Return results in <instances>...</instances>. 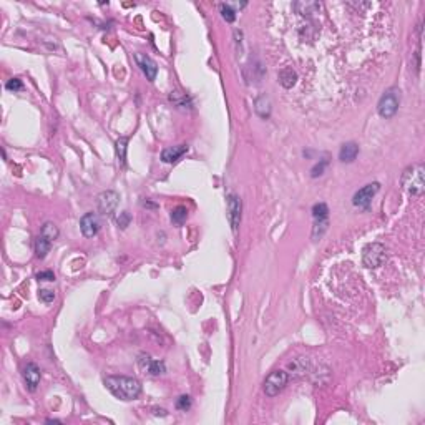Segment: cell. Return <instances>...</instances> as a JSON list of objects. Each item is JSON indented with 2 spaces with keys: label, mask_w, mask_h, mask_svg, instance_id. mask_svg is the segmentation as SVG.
<instances>
[{
  "label": "cell",
  "mask_w": 425,
  "mask_h": 425,
  "mask_svg": "<svg viewBox=\"0 0 425 425\" xmlns=\"http://www.w3.org/2000/svg\"><path fill=\"white\" fill-rule=\"evenodd\" d=\"M289 374L286 371H274L264 380V394L267 397H276L287 385Z\"/></svg>",
  "instance_id": "obj_5"
},
{
  "label": "cell",
  "mask_w": 425,
  "mask_h": 425,
  "mask_svg": "<svg viewBox=\"0 0 425 425\" xmlns=\"http://www.w3.org/2000/svg\"><path fill=\"white\" fill-rule=\"evenodd\" d=\"M241 211H243V201L238 195L228 196V219L233 231H238L241 224Z\"/></svg>",
  "instance_id": "obj_9"
},
{
  "label": "cell",
  "mask_w": 425,
  "mask_h": 425,
  "mask_svg": "<svg viewBox=\"0 0 425 425\" xmlns=\"http://www.w3.org/2000/svg\"><path fill=\"white\" fill-rule=\"evenodd\" d=\"M40 235L44 236V238H47L48 241H50V243H53V241L59 238V228H56L53 223L48 221V223H45L44 226H42Z\"/></svg>",
  "instance_id": "obj_21"
},
{
  "label": "cell",
  "mask_w": 425,
  "mask_h": 425,
  "mask_svg": "<svg viewBox=\"0 0 425 425\" xmlns=\"http://www.w3.org/2000/svg\"><path fill=\"white\" fill-rule=\"evenodd\" d=\"M22 80L20 79H10L9 82H7V85H5V88L9 90V91H20L22 90Z\"/></svg>",
  "instance_id": "obj_30"
},
{
  "label": "cell",
  "mask_w": 425,
  "mask_h": 425,
  "mask_svg": "<svg viewBox=\"0 0 425 425\" xmlns=\"http://www.w3.org/2000/svg\"><path fill=\"white\" fill-rule=\"evenodd\" d=\"M38 297H40V301L50 304V302H53V299H55V293L50 291V289H40V291H38Z\"/></svg>",
  "instance_id": "obj_29"
},
{
  "label": "cell",
  "mask_w": 425,
  "mask_h": 425,
  "mask_svg": "<svg viewBox=\"0 0 425 425\" xmlns=\"http://www.w3.org/2000/svg\"><path fill=\"white\" fill-rule=\"evenodd\" d=\"M400 106V90L399 88H389L384 95L380 96L377 103V111L382 118H392L397 113Z\"/></svg>",
  "instance_id": "obj_3"
},
{
  "label": "cell",
  "mask_w": 425,
  "mask_h": 425,
  "mask_svg": "<svg viewBox=\"0 0 425 425\" xmlns=\"http://www.w3.org/2000/svg\"><path fill=\"white\" fill-rule=\"evenodd\" d=\"M80 229L85 238H93L100 231V219H98L96 212H87V215L82 216Z\"/></svg>",
  "instance_id": "obj_11"
},
{
  "label": "cell",
  "mask_w": 425,
  "mask_h": 425,
  "mask_svg": "<svg viewBox=\"0 0 425 425\" xmlns=\"http://www.w3.org/2000/svg\"><path fill=\"white\" fill-rule=\"evenodd\" d=\"M171 221L175 223V224H183L186 221V218H188V209L185 208V206H178V208H175L173 211H171Z\"/></svg>",
  "instance_id": "obj_23"
},
{
  "label": "cell",
  "mask_w": 425,
  "mask_h": 425,
  "mask_svg": "<svg viewBox=\"0 0 425 425\" xmlns=\"http://www.w3.org/2000/svg\"><path fill=\"white\" fill-rule=\"evenodd\" d=\"M313 216L314 219H327L329 216V208L325 203H317L313 206Z\"/></svg>",
  "instance_id": "obj_25"
},
{
  "label": "cell",
  "mask_w": 425,
  "mask_h": 425,
  "mask_svg": "<svg viewBox=\"0 0 425 425\" xmlns=\"http://www.w3.org/2000/svg\"><path fill=\"white\" fill-rule=\"evenodd\" d=\"M287 367H289V371H291L287 374H291L293 377H301V375H304L309 371V360H307V357H297L293 360V362H289ZM291 375H289V377H291Z\"/></svg>",
  "instance_id": "obj_16"
},
{
  "label": "cell",
  "mask_w": 425,
  "mask_h": 425,
  "mask_svg": "<svg viewBox=\"0 0 425 425\" xmlns=\"http://www.w3.org/2000/svg\"><path fill=\"white\" fill-rule=\"evenodd\" d=\"M279 82L284 88H293L297 82V73L293 67H284L279 72Z\"/></svg>",
  "instance_id": "obj_17"
},
{
  "label": "cell",
  "mask_w": 425,
  "mask_h": 425,
  "mask_svg": "<svg viewBox=\"0 0 425 425\" xmlns=\"http://www.w3.org/2000/svg\"><path fill=\"white\" fill-rule=\"evenodd\" d=\"M362 261L364 266L371 269H377L387 261V249L380 243H371L364 247L362 251Z\"/></svg>",
  "instance_id": "obj_4"
},
{
  "label": "cell",
  "mask_w": 425,
  "mask_h": 425,
  "mask_svg": "<svg viewBox=\"0 0 425 425\" xmlns=\"http://www.w3.org/2000/svg\"><path fill=\"white\" fill-rule=\"evenodd\" d=\"M126 148H128V138L126 137H120L115 143V151H117V160L120 166L126 165Z\"/></svg>",
  "instance_id": "obj_19"
},
{
  "label": "cell",
  "mask_w": 425,
  "mask_h": 425,
  "mask_svg": "<svg viewBox=\"0 0 425 425\" xmlns=\"http://www.w3.org/2000/svg\"><path fill=\"white\" fill-rule=\"evenodd\" d=\"M24 379L27 382V385H28V391L30 392H35L37 391V387L40 384V369H38V365L37 364H27L24 367Z\"/></svg>",
  "instance_id": "obj_12"
},
{
  "label": "cell",
  "mask_w": 425,
  "mask_h": 425,
  "mask_svg": "<svg viewBox=\"0 0 425 425\" xmlns=\"http://www.w3.org/2000/svg\"><path fill=\"white\" fill-rule=\"evenodd\" d=\"M327 160H321V163H317V165L311 169V176H313V178H317V176H321L322 173H324V169H325V166H327Z\"/></svg>",
  "instance_id": "obj_28"
},
{
  "label": "cell",
  "mask_w": 425,
  "mask_h": 425,
  "mask_svg": "<svg viewBox=\"0 0 425 425\" xmlns=\"http://www.w3.org/2000/svg\"><path fill=\"white\" fill-rule=\"evenodd\" d=\"M359 154V146L357 143H354V141H347L341 146V150H339V160L342 163H352L354 160L357 158Z\"/></svg>",
  "instance_id": "obj_14"
},
{
  "label": "cell",
  "mask_w": 425,
  "mask_h": 425,
  "mask_svg": "<svg viewBox=\"0 0 425 425\" xmlns=\"http://www.w3.org/2000/svg\"><path fill=\"white\" fill-rule=\"evenodd\" d=\"M176 409L183 410V412L189 410L191 409V397H189V395H181V397L176 400Z\"/></svg>",
  "instance_id": "obj_27"
},
{
  "label": "cell",
  "mask_w": 425,
  "mask_h": 425,
  "mask_svg": "<svg viewBox=\"0 0 425 425\" xmlns=\"http://www.w3.org/2000/svg\"><path fill=\"white\" fill-rule=\"evenodd\" d=\"M50 247H52V243L42 235L35 239V254H37L38 259H44L48 254V251H50Z\"/></svg>",
  "instance_id": "obj_20"
},
{
  "label": "cell",
  "mask_w": 425,
  "mask_h": 425,
  "mask_svg": "<svg viewBox=\"0 0 425 425\" xmlns=\"http://www.w3.org/2000/svg\"><path fill=\"white\" fill-rule=\"evenodd\" d=\"M294 9L301 15H313V13H319L322 9V4L319 2H296Z\"/></svg>",
  "instance_id": "obj_18"
},
{
  "label": "cell",
  "mask_w": 425,
  "mask_h": 425,
  "mask_svg": "<svg viewBox=\"0 0 425 425\" xmlns=\"http://www.w3.org/2000/svg\"><path fill=\"white\" fill-rule=\"evenodd\" d=\"M38 281H55V274L52 271H40L37 274Z\"/></svg>",
  "instance_id": "obj_31"
},
{
  "label": "cell",
  "mask_w": 425,
  "mask_h": 425,
  "mask_svg": "<svg viewBox=\"0 0 425 425\" xmlns=\"http://www.w3.org/2000/svg\"><path fill=\"white\" fill-rule=\"evenodd\" d=\"M96 203H98V209H100L102 215L111 216L120 203V195L117 191H103V193L98 195Z\"/></svg>",
  "instance_id": "obj_7"
},
{
  "label": "cell",
  "mask_w": 425,
  "mask_h": 425,
  "mask_svg": "<svg viewBox=\"0 0 425 425\" xmlns=\"http://www.w3.org/2000/svg\"><path fill=\"white\" fill-rule=\"evenodd\" d=\"M186 151H188V145L168 146L161 151V160L165 163H175V161H178Z\"/></svg>",
  "instance_id": "obj_13"
},
{
  "label": "cell",
  "mask_w": 425,
  "mask_h": 425,
  "mask_svg": "<svg viewBox=\"0 0 425 425\" xmlns=\"http://www.w3.org/2000/svg\"><path fill=\"white\" fill-rule=\"evenodd\" d=\"M423 175H425V168H423L422 163L407 168L405 171H403V175H402V186H403V189H405L407 193L412 195V196L422 195L423 193V185H425Z\"/></svg>",
  "instance_id": "obj_2"
},
{
  "label": "cell",
  "mask_w": 425,
  "mask_h": 425,
  "mask_svg": "<svg viewBox=\"0 0 425 425\" xmlns=\"http://www.w3.org/2000/svg\"><path fill=\"white\" fill-rule=\"evenodd\" d=\"M327 226H329V221H327V219H316L314 228H313V239H314V241L321 239L322 235L325 233V229H327Z\"/></svg>",
  "instance_id": "obj_22"
},
{
  "label": "cell",
  "mask_w": 425,
  "mask_h": 425,
  "mask_svg": "<svg viewBox=\"0 0 425 425\" xmlns=\"http://www.w3.org/2000/svg\"><path fill=\"white\" fill-rule=\"evenodd\" d=\"M219 10H221V15L226 22H235L236 20V10L231 4H221L219 5Z\"/></svg>",
  "instance_id": "obj_24"
},
{
  "label": "cell",
  "mask_w": 425,
  "mask_h": 425,
  "mask_svg": "<svg viewBox=\"0 0 425 425\" xmlns=\"http://www.w3.org/2000/svg\"><path fill=\"white\" fill-rule=\"evenodd\" d=\"M379 189H380L379 183H369V185H365L364 188H360L352 198L354 206H359V208H364V209L369 208V204L372 203V198L377 195Z\"/></svg>",
  "instance_id": "obj_8"
},
{
  "label": "cell",
  "mask_w": 425,
  "mask_h": 425,
  "mask_svg": "<svg viewBox=\"0 0 425 425\" xmlns=\"http://www.w3.org/2000/svg\"><path fill=\"white\" fill-rule=\"evenodd\" d=\"M134 60H137V65L140 67V70L143 72V75L148 80L153 82L157 79L158 73V65L151 56H148L146 53H134Z\"/></svg>",
  "instance_id": "obj_10"
},
{
  "label": "cell",
  "mask_w": 425,
  "mask_h": 425,
  "mask_svg": "<svg viewBox=\"0 0 425 425\" xmlns=\"http://www.w3.org/2000/svg\"><path fill=\"white\" fill-rule=\"evenodd\" d=\"M130 221H131V216H130V212H128V211H122V212H120V215L117 216V224H118L122 229L128 228Z\"/></svg>",
  "instance_id": "obj_26"
},
{
  "label": "cell",
  "mask_w": 425,
  "mask_h": 425,
  "mask_svg": "<svg viewBox=\"0 0 425 425\" xmlns=\"http://www.w3.org/2000/svg\"><path fill=\"white\" fill-rule=\"evenodd\" d=\"M138 367L141 369V372L151 375V377H158V375H163L166 372L165 362L158 359H153L148 354H140L138 356Z\"/></svg>",
  "instance_id": "obj_6"
},
{
  "label": "cell",
  "mask_w": 425,
  "mask_h": 425,
  "mask_svg": "<svg viewBox=\"0 0 425 425\" xmlns=\"http://www.w3.org/2000/svg\"><path fill=\"white\" fill-rule=\"evenodd\" d=\"M105 387L117 399H122V400H134L141 394L140 380L133 377H126V375H110V377L105 379Z\"/></svg>",
  "instance_id": "obj_1"
},
{
  "label": "cell",
  "mask_w": 425,
  "mask_h": 425,
  "mask_svg": "<svg viewBox=\"0 0 425 425\" xmlns=\"http://www.w3.org/2000/svg\"><path fill=\"white\" fill-rule=\"evenodd\" d=\"M254 111H256V115L263 120H267L271 117V100L266 96V95H261L256 98V102H254Z\"/></svg>",
  "instance_id": "obj_15"
}]
</instances>
